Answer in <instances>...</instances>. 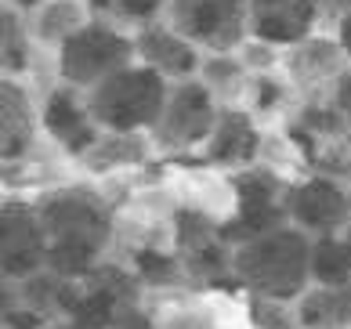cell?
Instances as JSON below:
<instances>
[{
    "instance_id": "6da1fadb",
    "label": "cell",
    "mask_w": 351,
    "mask_h": 329,
    "mask_svg": "<svg viewBox=\"0 0 351 329\" xmlns=\"http://www.w3.org/2000/svg\"><path fill=\"white\" fill-rule=\"evenodd\" d=\"M36 210L47 232V271L66 282L87 279L112 232L106 203L87 188H58L44 195Z\"/></svg>"
},
{
    "instance_id": "7a4b0ae2",
    "label": "cell",
    "mask_w": 351,
    "mask_h": 329,
    "mask_svg": "<svg viewBox=\"0 0 351 329\" xmlns=\"http://www.w3.org/2000/svg\"><path fill=\"white\" fill-rule=\"evenodd\" d=\"M232 271L254 297L301 300L311 282V239L301 228H276L236 246Z\"/></svg>"
},
{
    "instance_id": "3957f363",
    "label": "cell",
    "mask_w": 351,
    "mask_h": 329,
    "mask_svg": "<svg viewBox=\"0 0 351 329\" xmlns=\"http://www.w3.org/2000/svg\"><path fill=\"white\" fill-rule=\"evenodd\" d=\"M167 84L163 76L149 69V65H127V69L112 73L109 80L90 87L87 109L95 123L109 127L112 134H134L138 127H156L167 109Z\"/></svg>"
},
{
    "instance_id": "277c9868",
    "label": "cell",
    "mask_w": 351,
    "mask_h": 329,
    "mask_svg": "<svg viewBox=\"0 0 351 329\" xmlns=\"http://www.w3.org/2000/svg\"><path fill=\"white\" fill-rule=\"evenodd\" d=\"M134 44L106 22H90L76 29L58 51V73L73 87H98L112 73L127 69Z\"/></svg>"
},
{
    "instance_id": "5b68a950",
    "label": "cell",
    "mask_w": 351,
    "mask_h": 329,
    "mask_svg": "<svg viewBox=\"0 0 351 329\" xmlns=\"http://www.w3.org/2000/svg\"><path fill=\"white\" fill-rule=\"evenodd\" d=\"M171 22L185 40L225 55L250 25V0H171Z\"/></svg>"
},
{
    "instance_id": "8992f818",
    "label": "cell",
    "mask_w": 351,
    "mask_h": 329,
    "mask_svg": "<svg viewBox=\"0 0 351 329\" xmlns=\"http://www.w3.org/2000/svg\"><path fill=\"white\" fill-rule=\"evenodd\" d=\"M0 268L8 282H22L47 268V232L40 210L25 203H4L0 210Z\"/></svg>"
},
{
    "instance_id": "52a82bcc",
    "label": "cell",
    "mask_w": 351,
    "mask_h": 329,
    "mask_svg": "<svg viewBox=\"0 0 351 329\" xmlns=\"http://www.w3.org/2000/svg\"><path fill=\"white\" fill-rule=\"evenodd\" d=\"M217 127V109L210 101V87L203 84H178L167 95V109L156 123V141L163 149H192L210 141Z\"/></svg>"
},
{
    "instance_id": "ba28073f",
    "label": "cell",
    "mask_w": 351,
    "mask_h": 329,
    "mask_svg": "<svg viewBox=\"0 0 351 329\" xmlns=\"http://www.w3.org/2000/svg\"><path fill=\"white\" fill-rule=\"evenodd\" d=\"M286 214L308 235H337L351 221V192L333 178H308L286 188Z\"/></svg>"
},
{
    "instance_id": "9c48e42d",
    "label": "cell",
    "mask_w": 351,
    "mask_h": 329,
    "mask_svg": "<svg viewBox=\"0 0 351 329\" xmlns=\"http://www.w3.org/2000/svg\"><path fill=\"white\" fill-rule=\"evenodd\" d=\"M315 15V0H250V29L265 44H304Z\"/></svg>"
},
{
    "instance_id": "30bf717a",
    "label": "cell",
    "mask_w": 351,
    "mask_h": 329,
    "mask_svg": "<svg viewBox=\"0 0 351 329\" xmlns=\"http://www.w3.org/2000/svg\"><path fill=\"white\" fill-rule=\"evenodd\" d=\"M44 130L62 145V149H69L73 156H87L101 141L98 127H95V116H90V109L76 98L73 87H58V90L47 95V101H44Z\"/></svg>"
},
{
    "instance_id": "8fae6325",
    "label": "cell",
    "mask_w": 351,
    "mask_h": 329,
    "mask_svg": "<svg viewBox=\"0 0 351 329\" xmlns=\"http://www.w3.org/2000/svg\"><path fill=\"white\" fill-rule=\"evenodd\" d=\"M134 51L145 58L149 69H156L160 76H178V80H185L199 65L192 40H185L178 29H163V25H145L134 40Z\"/></svg>"
},
{
    "instance_id": "7c38bea8",
    "label": "cell",
    "mask_w": 351,
    "mask_h": 329,
    "mask_svg": "<svg viewBox=\"0 0 351 329\" xmlns=\"http://www.w3.org/2000/svg\"><path fill=\"white\" fill-rule=\"evenodd\" d=\"M257 145H261V138H257L250 116L228 109V112L217 116V127H214L210 141H206V163L243 167L257 156Z\"/></svg>"
},
{
    "instance_id": "4fadbf2b",
    "label": "cell",
    "mask_w": 351,
    "mask_h": 329,
    "mask_svg": "<svg viewBox=\"0 0 351 329\" xmlns=\"http://www.w3.org/2000/svg\"><path fill=\"white\" fill-rule=\"evenodd\" d=\"M301 329H351V282L344 286H311L297 300Z\"/></svg>"
},
{
    "instance_id": "5bb4252c",
    "label": "cell",
    "mask_w": 351,
    "mask_h": 329,
    "mask_svg": "<svg viewBox=\"0 0 351 329\" xmlns=\"http://www.w3.org/2000/svg\"><path fill=\"white\" fill-rule=\"evenodd\" d=\"M33 141V105L19 84H0V156L22 160V152Z\"/></svg>"
},
{
    "instance_id": "9a60e30c",
    "label": "cell",
    "mask_w": 351,
    "mask_h": 329,
    "mask_svg": "<svg viewBox=\"0 0 351 329\" xmlns=\"http://www.w3.org/2000/svg\"><path fill=\"white\" fill-rule=\"evenodd\" d=\"M341 55H344L341 44H333V40H304L290 51L286 69H290V76L301 87H315L341 73Z\"/></svg>"
},
{
    "instance_id": "2e32d148",
    "label": "cell",
    "mask_w": 351,
    "mask_h": 329,
    "mask_svg": "<svg viewBox=\"0 0 351 329\" xmlns=\"http://www.w3.org/2000/svg\"><path fill=\"white\" fill-rule=\"evenodd\" d=\"M311 282L344 286L351 282V246L344 235H315L311 239Z\"/></svg>"
},
{
    "instance_id": "e0dca14e",
    "label": "cell",
    "mask_w": 351,
    "mask_h": 329,
    "mask_svg": "<svg viewBox=\"0 0 351 329\" xmlns=\"http://www.w3.org/2000/svg\"><path fill=\"white\" fill-rule=\"evenodd\" d=\"M76 29H84V11L76 0H51L36 15V36L44 44H66Z\"/></svg>"
},
{
    "instance_id": "ac0fdd59",
    "label": "cell",
    "mask_w": 351,
    "mask_h": 329,
    "mask_svg": "<svg viewBox=\"0 0 351 329\" xmlns=\"http://www.w3.org/2000/svg\"><path fill=\"white\" fill-rule=\"evenodd\" d=\"M141 156H145V141H141L138 134H109L84 156V163L90 170H109V167L138 163Z\"/></svg>"
},
{
    "instance_id": "d6986e66",
    "label": "cell",
    "mask_w": 351,
    "mask_h": 329,
    "mask_svg": "<svg viewBox=\"0 0 351 329\" xmlns=\"http://www.w3.org/2000/svg\"><path fill=\"white\" fill-rule=\"evenodd\" d=\"M236 188V203H282L286 199V185L271 174V170H243V174L232 181Z\"/></svg>"
},
{
    "instance_id": "ffe728a7",
    "label": "cell",
    "mask_w": 351,
    "mask_h": 329,
    "mask_svg": "<svg viewBox=\"0 0 351 329\" xmlns=\"http://www.w3.org/2000/svg\"><path fill=\"white\" fill-rule=\"evenodd\" d=\"M0 62H4V73H22L29 62V40H25L19 11L11 8H4L0 15Z\"/></svg>"
},
{
    "instance_id": "44dd1931",
    "label": "cell",
    "mask_w": 351,
    "mask_h": 329,
    "mask_svg": "<svg viewBox=\"0 0 351 329\" xmlns=\"http://www.w3.org/2000/svg\"><path fill=\"white\" fill-rule=\"evenodd\" d=\"M185 271L189 275H199V279H217L221 271L232 268V254H228V243L221 239V235H214V239H206L199 246L185 249Z\"/></svg>"
},
{
    "instance_id": "7402d4cb",
    "label": "cell",
    "mask_w": 351,
    "mask_h": 329,
    "mask_svg": "<svg viewBox=\"0 0 351 329\" xmlns=\"http://www.w3.org/2000/svg\"><path fill=\"white\" fill-rule=\"evenodd\" d=\"M98 15L116 19V22H149L156 19V11L171 0H87Z\"/></svg>"
},
{
    "instance_id": "603a6c76",
    "label": "cell",
    "mask_w": 351,
    "mask_h": 329,
    "mask_svg": "<svg viewBox=\"0 0 351 329\" xmlns=\"http://www.w3.org/2000/svg\"><path fill=\"white\" fill-rule=\"evenodd\" d=\"M181 260L171 254H160V249H141L138 254V275L152 286H174L181 279Z\"/></svg>"
},
{
    "instance_id": "cb8c5ba5",
    "label": "cell",
    "mask_w": 351,
    "mask_h": 329,
    "mask_svg": "<svg viewBox=\"0 0 351 329\" xmlns=\"http://www.w3.org/2000/svg\"><path fill=\"white\" fill-rule=\"evenodd\" d=\"M87 282L98 286V289H106V293H112L116 300H123V304H134V300H138V279L131 271L116 268V265H98L95 271L87 275Z\"/></svg>"
},
{
    "instance_id": "d4e9b609",
    "label": "cell",
    "mask_w": 351,
    "mask_h": 329,
    "mask_svg": "<svg viewBox=\"0 0 351 329\" xmlns=\"http://www.w3.org/2000/svg\"><path fill=\"white\" fill-rule=\"evenodd\" d=\"M250 319L257 329H297V311L286 308V300H271V297H254L250 300Z\"/></svg>"
},
{
    "instance_id": "484cf974",
    "label": "cell",
    "mask_w": 351,
    "mask_h": 329,
    "mask_svg": "<svg viewBox=\"0 0 351 329\" xmlns=\"http://www.w3.org/2000/svg\"><path fill=\"white\" fill-rule=\"evenodd\" d=\"M214 235H217L214 221L206 214H199V210H181L178 214V249L181 254L192 249V246H199V243H206V239H214Z\"/></svg>"
},
{
    "instance_id": "4316f807",
    "label": "cell",
    "mask_w": 351,
    "mask_h": 329,
    "mask_svg": "<svg viewBox=\"0 0 351 329\" xmlns=\"http://www.w3.org/2000/svg\"><path fill=\"white\" fill-rule=\"evenodd\" d=\"M203 80H206V87H210V90H236L239 80H243V65L232 62V58H225V55L206 58Z\"/></svg>"
},
{
    "instance_id": "83f0119b",
    "label": "cell",
    "mask_w": 351,
    "mask_h": 329,
    "mask_svg": "<svg viewBox=\"0 0 351 329\" xmlns=\"http://www.w3.org/2000/svg\"><path fill=\"white\" fill-rule=\"evenodd\" d=\"M243 55H246V65H250V69H268L271 65V44H265V40L246 44Z\"/></svg>"
},
{
    "instance_id": "f1b7e54d",
    "label": "cell",
    "mask_w": 351,
    "mask_h": 329,
    "mask_svg": "<svg viewBox=\"0 0 351 329\" xmlns=\"http://www.w3.org/2000/svg\"><path fill=\"white\" fill-rule=\"evenodd\" d=\"M279 98H282V90H279L276 80H257V105H261V109H276Z\"/></svg>"
},
{
    "instance_id": "f546056e",
    "label": "cell",
    "mask_w": 351,
    "mask_h": 329,
    "mask_svg": "<svg viewBox=\"0 0 351 329\" xmlns=\"http://www.w3.org/2000/svg\"><path fill=\"white\" fill-rule=\"evenodd\" d=\"M333 105L351 120V76H341V84H337V101H333Z\"/></svg>"
},
{
    "instance_id": "4dcf8cb0",
    "label": "cell",
    "mask_w": 351,
    "mask_h": 329,
    "mask_svg": "<svg viewBox=\"0 0 351 329\" xmlns=\"http://www.w3.org/2000/svg\"><path fill=\"white\" fill-rule=\"evenodd\" d=\"M315 8H319V15L333 19V15H348V11H351V0H315Z\"/></svg>"
},
{
    "instance_id": "1f68e13d",
    "label": "cell",
    "mask_w": 351,
    "mask_h": 329,
    "mask_svg": "<svg viewBox=\"0 0 351 329\" xmlns=\"http://www.w3.org/2000/svg\"><path fill=\"white\" fill-rule=\"evenodd\" d=\"M341 51H344V55L351 58V11H348V15L341 19Z\"/></svg>"
},
{
    "instance_id": "d6a6232c",
    "label": "cell",
    "mask_w": 351,
    "mask_h": 329,
    "mask_svg": "<svg viewBox=\"0 0 351 329\" xmlns=\"http://www.w3.org/2000/svg\"><path fill=\"white\" fill-rule=\"evenodd\" d=\"M11 4H15V8H36L40 0H11Z\"/></svg>"
},
{
    "instance_id": "836d02e7",
    "label": "cell",
    "mask_w": 351,
    "mask_h": 329,
    "mask_svg": "<svg viewBox=\"0 0 351 329\" xmlns=\"http://www.w3.org/2000/svg\"><path fill=\"white\" fill-rule=\"evenodd\" d=\"M344 243L351 246V221H348V225H344Z\"/></svg>"
},
{
    "instance_id": "e575fe53",
    "label": "cell",
    "mask_w": 351,
    "mask_h": 329,
    "mask_svg": "<svg viewBox=\"0 0 351 329\" xmlns=\"http://www.w3.org/2000/svg\"><path fill=\"white\" fill-rule=\"evenodd\" d=\"M62 329H90V326H80V322H66Z\"/></svg>"
},
{
    "instance_id": "d590c367",
    "label": "cell",
    "mask_w": 351,
    "mask_h": 329,
    "mask_svg": "<svg viewBox=\"0 0 351 329\" xmlns=\"http://www.w3.org/2000/svg\"><path fill=\"white\" fill-rule=\"evenodd\" d=\"M149 329H152V326H149Z\"/></svg>"
}]
</instances>
